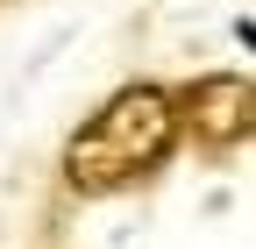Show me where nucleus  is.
Masks as SVG:
<instances>
[{
  "instance_id": "1",
  "label": "nucleus",
  "mask_w": 256,
  "mask_h": 249,
  "mask_svg": "<svg viewBox=\"0 0 256 249\" xmlns=\"http://www.w3.org/2000/svg\"><path fill=\"white\" fill-rule=\"evenodd\" d=\"M178 92L164 86H121L114 100L86 121V128L64 142V178H72V192H128V185H142L171 164L178 150Z\"/></svg>"
},
{
  "instance_id": "2",
  "label": "nucleus",
  "mask_w": 256,
  "mask_h": 249,
  "mask_svg": "<svg viewBox=\"0 0 256 249\" xmlns=\"http://www.w3.org/2000/svg\"><path fill=\"white\" fill-rule=\"evenodd\" d=\"M178 128L200 142V150H235L256 136V78L242 72H206L178 86Z\"/></svg>"
}]
</instances>
